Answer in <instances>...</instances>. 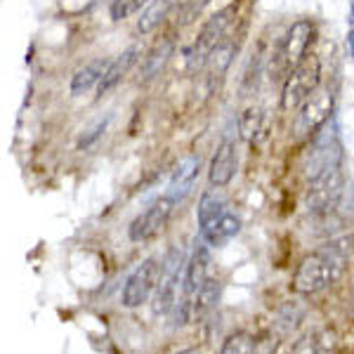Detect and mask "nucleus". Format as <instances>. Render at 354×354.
Wrapping results in <instances>:
<instances>
[{
  "label": "nucleus",
  "mask_w": 354,
  "mask_h": 354,
  "mask_svg": "<svg viewBox=\"0 0 354 354\" xmlns=\"http://www.w3.org/2000/svg\"><path fill=\"white\" fill-rule=\"evenodd\" d=\"M137 55H140V50L130 48V50H125L123 55H118L113 62H109V66H106L104 76H102L100 85H97V97L106 95L109 90H113L118 83H121V78L130 71V66H133L135 62H137Z\"/></svg>",
  "instance_id": "nucleus-15"
},
{
  "label": "nucleus",
  "mask_w": 354,
  "mask_h": 354,
  "mask_svg": "<svg viewBox=\"0 0 354 354\" xmlns=\"http://www.w3.org/2000/svg\"><path fill=\"white\" fill-rule=\"evenodd\" d=\"M253 352H255V340L248 333H243V330L232 333L220 350V354H253Z\"/></svg>",
  "instance_id": "nucleus-22"
},
{
  "label": "nucleus",
  "mask_w": 354,
  "mask_h": 354,
  "mask_svg": "<svg viewBox=\"0 0 354 354\" xmlns=\"http://www.w3.org/2000/svg\"><path fill=\"white\" fill-rule=\"evenodd\" d=\"M342 147L335 123H326L319 135L314 137V145L305 158V177L307 180H317V177L330 173V170L340 168Z\"/></svg>",
  "instance_id": "nucleus-3"
},
{
  "label": "nucleus",
  "mask_w": 354,
  "mask_h": 354,
  "mask_svg": "<svg viewBox=\"0 0 354 354\" xmlns=\"http://www.w3.org/2000/svg\"><path fill=\"white\" fill-rule=\"evenodd\" d=\"M170 50H173V43L170 41H163V45L158 43L156 48L151 50L149 57L145 59V66H142V76L145 78H153L158 71H161V66L165 64V59H168Z\"/></svg>",
  "instance_id": "nucleus-21"
},
{
  "label": "nucleus",
  "mask_w": 354,
  "mask_h": 354,
  "mask_svg": "<svg viewBox=\"0 0 354 354\" xmlns=\"http://www.w3.org/2000/svg\"><path fill=\"white\" fill-rule=\"evenodd\" d=\"M322 83V62L317 55H305L298 66L288 73L281 93V109L295 111L307 102V97L319 90Z\"/></svg>",
  "instance_id": "nucleus-2"
},
{
  "label": "nucleus",
  "mask_w": 354,
  "mask_h": 354,
  "mask_svg": "<svg viewBox=\"0 0 354 354\" xmlns=\"http://www.w3.org/2000/svg\"><path fill=\"white\" fill-rule=\"evenodd\" d=\"M106 123H109V118H102V121L97 123L95 128H90L88 133H85V135L81 137V142H78V147H81V149H88V147L93 145V142L97 140V137H102V133H104V130H106Z\"/></svg>",
  "instance_id": "nucleus-25"
},
{
  "label": "nucleus",
  "mask_w": 354,
  "mask_h": 354,
  "mask_svg": "<svg viewBox=\"0 0 354 354\" xmlns=\"http://www.w3.org/2000/svg\"><path fill=\"white\" fill-rule=\"evenodd\" d=\"M342 194H345V180L340 175V168H335L310 182V192L305 198L307 210L310 213H333L342 201Z\"/></svg>",
  "instance_id": "nucleus-6"
},
{
  "label": "nucleus",
  "mask_w": 354,
  "mask_h": 354,
  "mask_svg": "<svg viewBox=\"0 0 354 354\" xmlns=\"http://www.w3.org/2000/svg\"><path fill=\"white\" fill-rule=\"evenodd\" d=\"M312 38H314V26H312V21H307V19L295 21V24L288 28L286 38H283V43H281V53H279L283 68L293 71V66L300 64L302 57L307 55V48H310Z\"/></svg>",
  "instance_id": "nucleus-10"
},
{
  "label": "nucleus",
  "mask_w": 354,
  "mask_h": 354,
  "mask_svg": "<svg viewBox=\"0 0 354 354\" xmlns=\"http://www.w3.org/2000/svg\"><path fill=\"white\" fill-rule=\"evenodd\" d=\"M173 201L168 196L158 198L156 203H151L149 208L145 210L142 215H137L130 225V239L133 241H149V239L156 236L158 232L168 225L170 213H173Z\"/></svg>",
  "instance_id": "nucleus-8"
},
{
  "label": "nucleus",
  "mask_w": 354,
  "mask_h": 354,
  "mask_svg": "<svg viewBox=\"0 0 354 354\" xmlns=\"http://www.w3.org/2000/svg\"><path fill=\"white\" fill-rule=\"evenodd\" d=\"M347 48H350V55H352V59H354V28L350 33H347Z\"/></svg>",
  "instance_id": "nucleus-26"
},
{
  "label": "nucleus",
  "mask_w": 354,
  "mask_h": 354,
  "mask_svg": "<svg viewBox=\"0 0 354 354\" xmlns=\"http://www.w3.org/2000/svg\"><path fill=\"white\" fill-rule=\"evenodd\" d=\"M198 168H201V158H198V156H187L185 161L177 165L173 177H170L168 194H165V196H168L173 203L189 196V192L194 189V182H196V177H198Z\"/></svg>",
  "instance_id": "nucleus-12"
},
{
  "label": "nucleus",
  "mask_w": 354,
  "mask_h": 354,
  "mask_svg": "<svg viewBox=\"0 0 354 354\" xmlns=\"http://www.w3.org/2000/svg\"><path fill=\"white\" fill-rule=\"evenodd\" d=\"M232 19H234V5L232 8L220 10L218 15H213L205 21L201 33H198V38H196V45H194V59H208V57L215 53V48L225 41L227 31H230V26H232Z\"/></svg>",
  "instance_id": "nucleus-9"
},
{
  "label": "nucleus",
  "mask_w": 354,
  "mask_h": 354,
  "mask_svg": "<svg viewBox=\"0 0 354 354\" xmlns=\"http://www.w3.org/2000/svg\"><path fill=\"white\" fill-rule=\"evenodd\" d=\"M220 295H222V283L218 279H205L203 286L198 288V293H196L194 314H196V317H203V314H208L210 310H215L220 302Z\"/></svg>",
  "instance_id": "nucleus-20"
},
{
  "label": "nucleus",
  "mask_w": 354,
  "mask_h": 354,
  "mask_svg": "<svg viewBox=\"0 0 354 354\" xmlns=\"http://www.w3.org/2000/svg\"><path fill=\"white\" fill-rule=\"evenodd\" d=\"M158 277H161V265L156 260L149 258L142 262L137 270L130 274L128 281L123 286L121 300L125 307H140L149 300V295L153 293V288L158 286Z\"/></svg>",
  "instance_id": "nucleus-7"
},
{
  "label": "nucleus",
  "mask_w": 354,
  "mask_h": 354,
  "mask_svg": "<svg viewBox=\"0 0 354 354\" xmlns=\"http://www.w3.org/2000/svg\"><path fill=\"white\" fill-rule=\"evenodd\" d=\"M177 354H201V352L194 350V347H192V350H182V352H177Z\"/></svg>",
  "instance_id": "nucleus-27"
},
{
  "label": "nucleus",
  "mask_w": 354,
  "mask_h": 354,
  "mask_svg": "<svg viewBox=\"0 0 354 354\" xmlns=\"http://www.w3.org/2000/svg\"><path fill=\"white\" fill-rule=\"evenodd\" d=\"M350 21H354V3H352V12H350Z\"/></svg>",
  "instance_id": "nucleus-28"
},
{
  "label": "nucleus",
  "mask_w": 354,
  "mask_h": 354,
  "mask_svg": "<svg viewBox=\"0 0 354 354\" xmlns=\"http://www.w3.org/2000/svg\"><path fill=\"white\" fill-rule=\"evenodd\" d=\"M319 352V340L314 333H305L302 338L295 340V345L290 347L288 354H317Z\"/></svg>",
  "instance_id": "nucleus-24"
},
{
  "label": "nucleus",
  "mask_w": 354,
  "mask_h": 354,
  "mask_svg": "<svg viewBox=\"0 0 354 354\" xmlns=\"http://www.w3.org/2000/svg\"><path fill=\"white\" fill-rule=\"evenodd\" d=\"M352 255V239H330L322 250L307 255L300 262L298 272L293 277V288L302 295L322 293L330 283H335L345 274V267Z\"/></svg>",
  "instance_id": "nucleus-1"
},
{
  "label": "nucleus",
  "mask_w": 354,
  "mask_h": 354,
  "mask_svg": "<svg viewBox=\"0 0 354 354\" xmlns=\"http://www.w3.org/2000/svg\"><path fill=\"white\" fill-rule=\"evenodd\" d=\"M239 232H241V222H239L236 215L227 213L225 218L218 222V225L210 227L208 232H203L201 236H203V241L208 245H222V243L232 241Z\"/></svg>",
  "instance_id": "nucleus-19"
},
{
  "label": "nucleus",
  "mask_w": 354,
  "mask_h": 354,
  "mask_svg": "<svg viewBox=\"0 0 354 354\" xmlns=\"http://www.w3.org/2000/svg\"><path fill=\"white\" fill-rule=\"evenodd\" d=\"M187 270L185 265V253L180 248H173L168 253V258L161 265V277H158L156 286V298H153V312L156 314H168L177 305V293H180V283H185L182 272Z\"/></svg>",
  "instance_id": "nucleus-4"
},
{
  "label": "nucleus",
  "mask_w": 354,
  "mask_h": 354,
  "mask_svg": "<svg viewBox=\"0 0 354 354\" xmlns=\"http://www.w3.org/2000/svg\"><path fill=\"white\" fill-rule=\"evenodd\" d=\"M236 175V147L232 140H225L210 161L208 180L213 187H227Z\"/></svg>",
  "instance_id": "nucleus-11"
},
{
  "label": "nucleus",
  "mask_w": 354,
  "mask_h": 354,
  "mask_svg": "<svg viewBox=\"0 0 354 354\" xmlns=\"http://www.w3.org/2000/svg\"><path fill=\"white\" fill-rule=\"evenodd\" d=\"M267 130H270V116L260 106H250L239 118V133L250 145H260L267 137Z\"/></svg>",
  "instance_id": "nucleus-14"
},
{
  "label": "nucleus",
  "mask_w": 354,
  "mask_h": 354,
  "mask_svg": "<svg viewBox=\"0 0 354 354\" xmlns=\"http://www.w3.org/2000/svg\"><path fill=\"white\" fill-rule=\"evenodd\" d=\"M180 3H182V0H151V3L145 8V12H142L140 21H137V28H140L142 33L153 31V28L161 24L165 17L173 12Z\"/></svg>",
  "instance_id": "nucleus-18"
},
{
  "label": "nucleus",
  "mask_w": 354,
  "mask_h": 354,
  "mask_svg": "<svg viewBox=\"0 0 354 354\" xmlns=\"http://www.w3.org/2000/svg\"><path fill=\"white\" fill-rule=\"evenodd\" d=\"M106 66H109V62L100 57V59H93V62H88L83 68H78V71L73 73V78H71V95L81 97V95L88 93V90H93L95 85H100L102 76H104V71H106Z\"/></svg>",
  "instance_id": "nucleus-16"
},
{
  "label": "nucleus",
  "mask_w": 354,
  "mask_h": 354,
  "mask_svg": "<svg viewBox=\"0 0 354 354\" xmlns=\"http://www.w3.org/2000/svg\"><path fill=\"white\" fill-rule=\"evenodd\" d=\"M208 248L205 243H196L194 248L189 262H187V270H185V295L192 298V295L198 293V288L203 286L205 281V270H208Z\"/></svg>",
  "instance_id": "nucleus-13"
},
{
  "label": "nucleus",
  "mask_w": 354,
  "mask_h": 354,
  "mask_svg": "<svg viewBox=\"0 0 354 354\" xmlns=\"http://www.w3.org/2000/svg\"><path fill=\"white\" fill-rule=\"evenodd\" d=\"M227 215V201L220 196L218 192H205L201 196V203H198V227H201V234L208 232L210 227H215L218 222Z\"/></svg>",
  "instance_id": "nucleus-17"
},
{
  "label": "nucleus",
  "mask_w": 354,
  "mask_h": 354,
  "mask_svg": "<svg viewBox=\"0 0 354 354\" xmlns=\"http://www.w3.org/2000/svg\"><path fill=\"white\" fill-rule=\"evenodd\" d=\"M333 93L326 88H319L317 93H312L307 97V102L300 106V113L293 123V130L298 137H305V135H312V133H319L324 125L328 123L330 113H333Z\"/></svg>",
  "instance_id": "nucleus-5"
},
{
  "label": "nucleus",
  "mask_w": 354,
  "mask_h": 354,
  "mask_svg": "<svg viewBox=\"0 0 354 354\" xmlns=\"http://www.w3.org/2000/svg\"><path fill=\"white\" fill-rule=\"evenodd\" d=\"M151 0H113L111 5V19L121 21V19H128L133 17L135 12H140L142 8H147Z\"/></svg>",
  "instance_id": "nucleus-23"
}]
</instances>
